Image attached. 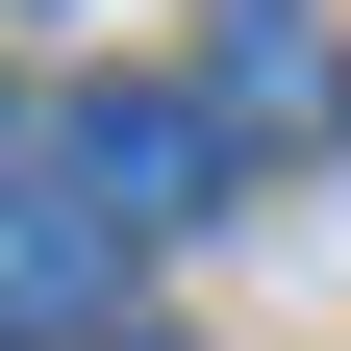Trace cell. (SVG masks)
I'll use <instances>...</instances> for the list:
<instances>
[{
	"instance_id": "cell-1",
	"label": "cell",
	"mask_w": 351,
	"mask_h": 351,
	"mask_svg": "<svg viewBox=\"0 0 351 351\" xmlns=\"http://www.w3.org/2000/svg\"><path fill=\"white\" fill-rule=\"evenodd\" d=\"M51 176H75V201H101L125 251H151V226H201V176H226V125H201V101H151V75H125V101H75V125H51Z\"/></svg>"
},
{
	"instance_id": "cell-2",
	"label": "cell",
	"mask_w": 351,
	"mask_h": 351,
	"mask_svg": "<svg viewBox=\"0 0 351 351\" xmlns=\"http://www.w3.org/2000/svg\"><path fill=\"white\" fill-rule=\"evenodd\" d=\"M326 101H351L326 75V0H226V25H201V125H226V151H301Z\"/></svg>"
},
{
	"instance_id": "cell-3",
	"label": "cell",
	"mask_w": 351,
	"mask_h": 351,
	"mask_svg": "<svg viewBox=\"0 0 351 351\" xmlns=\"http://www.w3.org/2000/svg\"><path fill=\"white\" fill-rule=\"evenodd\" d=\"M101 276H125V226H101V201H75L51 151H25V176H0V326H75V301H101Z\"/></svg>"
},
{
	"instance_id": "cell-4",
	"label": "cell",
	"mask_w": 351,
	"mask_h": 351,
	"mask_svg": "<svg viewBox=\"0 0 351 351\" xmlns=\"http://www.w3.org/2000/svg\"><path fill=\"white\" fill-rule=\"evenodd\" d=\"M0 176H25V101H0Z\"/></svg>"
}]
</instances>
